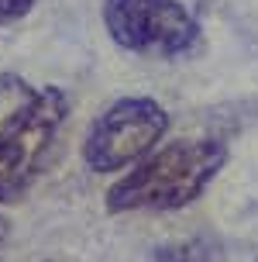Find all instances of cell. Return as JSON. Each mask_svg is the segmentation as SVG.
I'll return each mask as SVG.
<instances>
[{"label":"cell","instance_id":"cell-1","mask_svg":"<svg viewBox=\"0 0 258 262\" xmlns=\"http://www.w3.org/2000/svg\"><path fill=\"white\" fill-rule=\"evenodd\" d=\"M227 162V145L220 138H179L162 145L117 180L103 204L107 214L138 210H182L206 193L214 176Z\"/></svg>","mask_w":258,"mask_h":262},{"label":"cell","instance_id":"cell-2","mask_svg":"<svg viewBox=\"0 0 258 262\" xmlns=\"http://www.w3.org/2000/svg\"><path fill=\"white\" fill-rule=\"evenodd\" d=\"M69 118V93L55 83L28 86L0 118V207L21 204L45 172Z\"/></svg>","mask_w":258,"mask_h":262},{"label":"cell","instance_id":"cell-3","mask_svg":"<svg viewBox=\"0 0 258 262\" xmlns=\"http://www.w3.org/2000/svg\"><path fill=\"white\" fill-rule=\"evenodd\" d=\"M103 28L121 52L179 59L200 41V21L179 0H103Z\"/></svg>","mask_w":258,"mask_h":262},{"label":"cell","instance_id":"cell-4","mask_svg":"<svg viewBox=\"0 0 258 262\" xmlns=\"http://www.w3.org/2000/svg\"><path fill=\"white\" fill-rule=\"evenodd\" d=\"M169 131V111L152 97H121L93 118L83 138V162L93 172H121L142 162Z\"/></svg>","mask_w":258,"mask_h":262},{"label":"cell","instance_id":"cell-5","mask_svg":"<svg viewBox=\"0 0 258 262\" xmlns=\"http://www.w3.org/2000/svg\"><path fill=\"white\" fill-rule=\"evenodd\" d=\"M152 262H224V252L210 238H186V242L158 245L152 252Z\"/></svg>","mask_w":258,"mask_h":262},{"label":"cell","instance_id":"cell-6","mask_svg":"<svg viewBox=\"0 0 258 262\" xmlns=\"http://www.w3.org/2000/svg\"><path fill=\"white\" fill-rule=\"evenodd\" d=\"M38 0H0V25H14L35 11Z\"/></svg>","mask_w":258,"mask_h":262},{"label":"cell","instance_id":"cell-7","mask_svg":"<svg viewBox=\"0 0 258 262\" xmlns=\"http://www.w3.org/2000/svg\"><path fill=\"white\" fill-rule=\"evenodd\" d=\"M21 83H25L21 76H0V107H4V97H11Z\"/></svg>","mask_w":258,"mask_h":262},{"label":"cell","instance_id":"cell-8","mask_svg":"<svg viewBox=\"0 0 258 262\" xmlns=\"http://www.w3.org/2000/svg\"><path fill=\"white\" fill-rule=\"evenodd\" d=\"M7 238H11V221H7V217L0 214V249L7 245Z\"/></svg>","mask_w":258,"mask_h":262}]
</instances>
